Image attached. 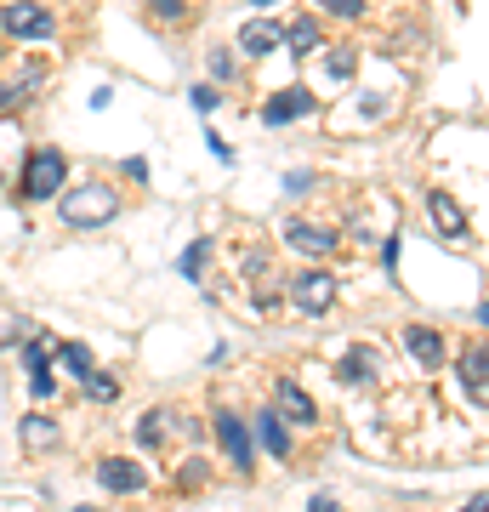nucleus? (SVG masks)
I'll list each match as a JSON object with an SVG mask.
<instances>
[{
    "label": "nucleus",
    "instance_id": "1",
    "mask_svg": "<svg viewBox=\"0 0 489 512\" xmlns=\"http://www.w3.org/2000/svg\"><path fill=\"white\" fill-rule=\"evenodd\" d=\"M57 217L69 222V228H103V222L120 217V194L103 183H91V188H74L69 200H57Z\"/></svg>",
    "mask_w": 489,
    "mask_h": 512
},
{
    "label": "nucleus",
    "instance_id": "2",
    "mask_svg": "<svg viewBox=\"0 0 489 512\" xmlns=\"http://www.w3.org/2000/svg\"><path fill=\"white\" fill-rule=\"evenodd\" d=\"M63 183H69V160H63L57 148H35V154H29V171H23V200L46 205V200L63 194Z\"/></svg>",
    "mask_w": 489,
    "mask_h": 512
},
{
    "label": "nucleus",
    "instance_id": "3",
    "mask_svg": "<svg viewBox=\"0 0 489 512\" xmlns=\"http://www.w3.org/2000/svg\"><path fill=\"white\" fill-rule=\"evenodd\" d=\"M0 29L18 40H52L57 35V18L46 12V6H35V0H12L6 12H0Z\"/></svg>",
    "mask_w": 489,
    "mask_h": 512
},
{
    "label": "nucleus",
    "instance_id": "4",
    "mask_svg": "<svg viewBox=\"0 0 489 512\" xmlns=\"http://www.w3.org/2000/svg\"><path fill=\"white\" fill-rule=\"evenodd\" d=\"M211 427H217V444L228 450V461H234V473H239V478H251V467H256L251 427H245V421H239L234 410H217V421H211Z\"/></svg>",
    "mask_w": 489,
    "mask_h": 512
},
{
    "label": "nucleus",
    "instance_id": "5",
    "mask_svg": "<svg viewBox=\"0 0 489 512\" xmlns=\"http://www.w3.org/2000/svg\"><path fill=\"white\" fill-rule=\"evenodd\" d=\"M319 109V97L308 86H290V92H273L268 109H262V126H290V120H308Z\"/></svg>",
    "mask_w": 489,
    "mask_h": 512
},
{
    "label": "nucleus",
    "instance_id": "6",
    "mask_svg": "<svg viewBox=\"0 0 489 512\" xmlns=\"http://www.w3.org/2000/svg\"><path fill=\"white\" fill-rule=\"evenodd\" d=\"M97 484L114 490V495H143L148 490V473L137 467V461H126V456H103V461H97Z\"/></svg>",
    "mask_w": 489,
    "mask_h": 512
},
{
    "label": "nucleus",
    "instance_id": "7",
    "mask_svg": "<svg viewBox=\"0 0 489 512\" xmlns=\"http://www.w3.org/2000/svg\"><path fill=\"white\" fill-rule=\"evenodd\" d=\"M285 245L302 256H330L342 239H336V228H319V222H285Z\"/></svg>",
    "mask_w": 489,
    "mask_h": 512
},
{
    "label": "nucleus",
    "instance_id": "8",
    "mask_svg": "<svg viewBox=\"0 0 489 512\" xmlns=\"http://www.w3.org/2000/svg\"><path fill=\"white\" fill-rule=\"evenodd\" d=\"M290 291H296V308L302 313H330V302H336V279H330L325 268H313V274H302Z\"/></svg>",
    "mask_w": 489,
    "mask_h": 512
},
{
    "label": "nucleus",
    "instance_id": "9",
    "mask_svg": "<svg viewBox=\"0 0 489 512\" xmlns=\"http://www.w3.org/2000/svg\"><path fill=\"white\" fill-rule=\"evenodd\" d=\"M404 353H410L421 370H438L444 365V336H438L433 325H410L404 330Z\"/></svg>",
    "mask_w": 489,
    "mask_h": 512
},
{
    "label": "nucleus",
    "instance_id": "10",
    "mask_svg": "<svg viewBox=\"0 0 489 512\" xmlns=\"http://www.w3.org/2000/svg\"><path fill=\"white\" fill-rule=\"evenodd\" d=\"M461 387L472 393V404L489 399V348L484 342H472V348L461 353Z\"/></svg>",
    "mask_w": 489,
    "mask_h": 512
},
{
    "label": "nucleus",
    "instance_id": "11",
    "mask_svg": "<svg viewBox=\"0 0 489 512\" xmlns=\"http://www.w3.org/2000/svg\"><path fill=\"white\" fill-rule=\"evenodd\" d=\"M279 40H285V23H279V18H256V23L239 29V52H245V57H268Z\"/></svg>",
    "mask_w": 489,
    "mask_h": 512
},
{
    "label": "nucleus",
    "instance_id": "12",
    "mask_svg": "<svg viewBox=\"0 0 489 512\" xmlns=\"http://www.w3.org/2000/svg\"><path fill=\"white\" fill-rule=\"evenodd\" d=\"M427 211H433V228L444 239L467 234V211H461V200H455V194H427Z\"/></svg>",
    "mask_w": 489,
    "mask_h": 512
},
{
    "label": "nucleus",
    "instance_id": "13",
    "mask_svg": "<svg viewBox=\"0 0 489 512\" xmlns=\"http://www.w3.org/2000/svg\"><path fill=\"white\" fill-rule=\"evenodd\" d=\"M251 439L262 444V450H273L279 461L290 456V433H285V421H279V410H262V416L251 421Z\"/></svg>",
    "mask_w": 489,
    "mask_h": 512
},
{
    "label": "nucleus",
    "instance_id": "14",
    "mask_svg": "<svg viewBox=\"0 0 489 512\" xmlns=\"http://www.w3.org/2000/svg\"><path fill=\"white\" fill-rule=\"evenodd\" d=\"M18 433H23V450H29V456H46V450H57V421L40 416V410H35V416H23Z\"/></svg>",
    "mask_w": 489,
    "mask_h": 512
},
{
    "label": "nucleus",
    "instance_id": "15",
    "mask_svg": "<svg viewBox=\"0 0 489 512\" xmlns=\"http://www.w3.org/2000/svg\"><path fill=\"white\" fill-rule=\"evenodd\" d=\"M279 410H285V416L296 421V427H313V421H319V410H313V399H308V393H302L296 382H290V376L279 382Z\"/></svg>",
    "mask_w": 489,
    "mask_h": 512
},
{
    "label": "nucleus",
    "instance_id": "16",
    "mask_svg": "<svg viewBox=\"0 0 489 512\" xmlns=\"http://www.w3.org/2000/svg\"><path fill=\"white\" fill-rule=\"evenodd\" d=\"M336 382H347V387L376 382V353H370V348H353V353L342 359V365H336Z\"/></svg>",
    "mask_w": 489,
    "mask_h": 512
},
{
    "label": "nucleus",
    "instance_id": "17",
    "mask_svg": "<svg viewBox=\"0 0 489 512\" xmlns=\"http://www.w3.org/2000/svg\"><path fill=\"white\" fill-rule=\"evenodd\" d=\"M80 382H86V399H91V404H114V399H120V382H114V376H103L97 365H91Z\"/></svg>",
    "mask_w": 489,
    "mask_h": 512
},
{
    "label": "nucleus",
    "instance_id": "18",
    "mask_svg": "<svg viewBox=\"0 0 489 512\" xmlns=\"http://www.w3.org/2000/svg\"><path fill=\"white\" fill-rule=\"evenodd\" d=\"M285 40H290V52H296V57H308L313 46H319V23H313V18H296V23L285 29Z\"/></svg>",
    "mask_w": 489,
    "mask_h": 512
},
{
    "label": "nucleus",
    "instance_id": "19",
    "mask_svg": "<svg viewBox=\"0 0 489 512\" xmlns=\"http://www.w3.org/2000/svg\"><path fill=\"white\" fill-rule=\"evenodd\" d=\"M57 365L69 370V376H86V370H91V348H86V342H63V348H57Z\"/></svg>",
    "mask_w": 489,
    "mask_h": 512
},
{
    "label": "nucleus",
    "instance_id": "20",
    "mask_svg": "<svg viewBox=\"0 0 489 512\" xmlns=\"http://www.w3.org/2000/svg\"><path fill=\"white\" fill-rule=\"evenodd\" d=\"M29 393H35V399H52V393H57L52 359H35V365H29Z\"/></svg>",
    "mask_w": 489,
    "mask_h": 512
},
{
    "label": "nucleus",
    "instance_id": "21",
    "mask_svg": "<svg viewBox=\"0 0 489 512\" xmlns=\"http://www.w3.org/2000/svg\"><path fill=\"white\" fill-rule=\"evenodd\" d=\"M205 256H211V239H194L188 251L177 256V268H182V279H200V268H205Z\"/></svg>",
    "mask_w": 489,
    "mask_h": 512
},
{
    "label": "nucleus",
    "instance_id": "22",
    "mask_svg": "<svg viewBox=\"0 0 489 512\" xmlns=\"http://www.w3.org/2000/svg\"><path fill=\"white\" fill-rule=\"evenodd\" d=\"M353 69H359V63H353V52H330V57H325L330 86H342V80H353Z\"/></svg>",
    "mask_w": 489,
    "mask_h": 512
},
{
    "label": "nucleus",
    "instance_id": "23",
    "mask_svg": "<svg viewBox=\"0 0 489 512\" xmlns=\"http://www.w3.org/2000/svg\"><path fill=\"white\" fill-rule=\"evenodd\" d=\"M160 439H165V416H160V410H148V416L137 421V444H148V450H154Z\"/></svg>",
    "mask_w": 489,
    "mask_h": 512
},
{
    "label": "nucleus",
    "instance_id": "24",
    "mask_svg": "<svg viewBox=\"0 0 489 512\" xmlns=\"http://www.w3.org/2000/svg\"><path fill=\"white\" fill-rule=\"evenodd\" d=\"M148 12H154L160 23H182L188 18V0H148Z\"/></svg>",
    "mask_w": 489,
    "mask_h": 512
},
{
    "label": "nucleus",
    "instance_id": "25",
    "mask_svg": "<svg viewBox=\"0 0 489 512\" xmlns=\"http://www.w3.org/2000/svg\"><path fill=\"white\" fill-rule=\"evenodd\" d=\"M313 6L330 18H364V0H313Z\"/></svg>",
    "mask_w": 489,
    "mask_h": 512
},
{
    "label": "nucleus",
    "instance_id": "26",
    "mask_svg": "<svg viewBox=\"0 0 489 512\" xmlns=\"http://www.w3.org/2000/svg\"><path fill=\"white\" fill-rule=\"evenodd\" d=\"M211 74H217L222 86H228V80L239 74V63H234V52H228V46H217V52H211Z\"/></svg>",
    "mask_w": 489,
    "mask_h": 512
},
{
    "label": "nucleus",
    "instance_id": "27",
    "mask_svg": "<svg viewBox=\"0 0 489 512\" xmlns=\"http://www.w3.org/2000/svg\"><path fill=\"white\" fill-rule=\"evenodd\" d=\"M188 103H194L200 114H211V109H217V86H194V92H188Z\"/></svg>",
    "mask_w": 489,
    "mask_h": 512
},
{
    "label": "nucleus",
    "instance_id": "28",
    "mask_svg": "<svg viewBox=\"0 0 489 512\" xmlns=\"http://www.w3.org/2000/svg\"><path fill=\"white\" fill-rule=\"evenodd\" d=\"M313 188V171H290L285 177V194H308Z\"/></svg>",
    "mask_w": 489,
    "mask_h": 512
},
{
    "label": "nucleus",
    "instance_id": "29",
    "mask_svg": "<svg viewBox=\"0 0 489 512\" xmlns=\"http://www.w3.org/2000/svg\"><path fill=\"white\" fill-rule=\"evenodd\" d=\"M194 484H205V461H188L182 467V490H194Z\"/></svg>",
    "mask_w": 489,
    "mask_h": 512
},
{
    "label": "nucleus",
    "instance_id": "30",
    "mask_svg": "<svg viewBox=\"0 0 489 512\" xmlns=\"http://www.w3.org/2000/svg\"><path fill=\"white\" fill-rule=\"evenodd\" d=\"M313 512H336V495H313Z\"/></svg>",
    "mask_w": 489,
    "mask_h": 512
},
{
    "label": "nucleus",
    "instance_id": "31",
    "mask_svg": "<svg viewBox=\"0 0 489 512\" xmlns=\"http://www.w3.org/2000/svg\"><path fill=\"white\" fill-rule=\"evenodd\" d=\"M467 512H489V495L478 490V495H472V501H467Z\"/></svg>",
    "mask_w": 489,
    "mask_h": 512
},
{
    "label": "nucleus",
    "instance_id": "32",
    "mask_svg": "<svg viewBox=\"0 0 489 512\" xmlns=\"http://www.w3.org/2000/svg\"><path fill=\"white\" fill-rule=\"evenodd\" d=\"M6 109H12V92H6V86H0V114H6Z\"/></svg>",
    "mask_w": 489,
    "mask_h": 512
},
{
    "label": "nucleus",
    "instance_id": "33",
    "mask_svg": "<svg viewBox=\"0 0 489 512\" xmlns=\"http://www.w3.org/2000/svg\"><path fill=\"white\" fill-rule=\"evenodd\" d=\"M256 6H279V0H256Z\"/></svg>",
    "mask_w": 489,
    "mask_h": 512
},
{
    "label": "nucleus",
    "instance_id": "34",
    "mask_svg": "<svg viewBox=\"0 0 489 512\" xmlns=\"http://www.w3.org/2000/svg\"><path fill=\"white\" fill-rule=\"evenodd\" d=\"M80 512H97V507H80Z\"/></svg>",
    "mask_w": 489,
    "mask_h": 512
}]
</instances>
